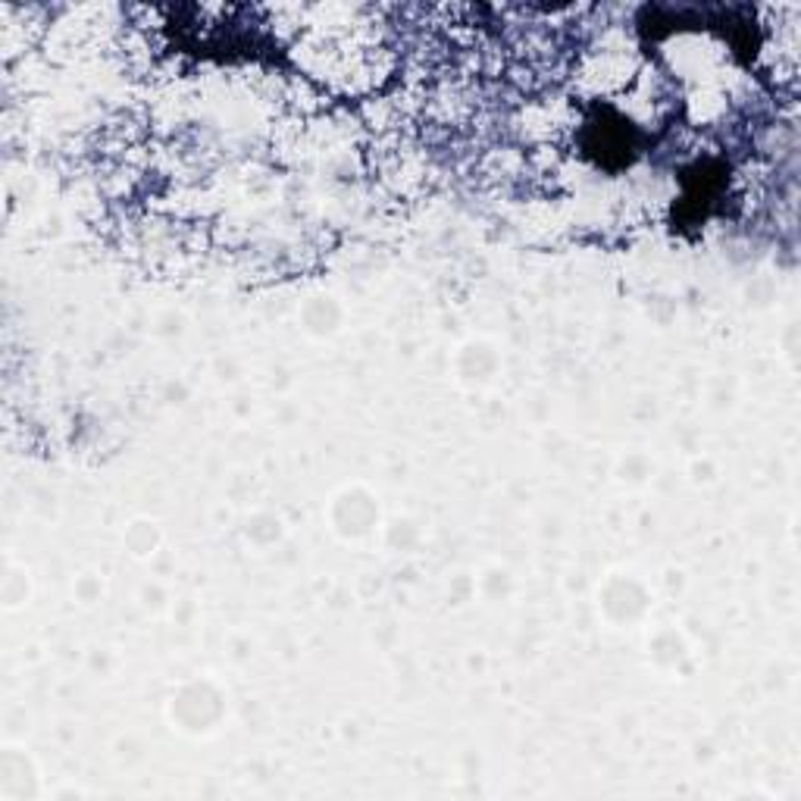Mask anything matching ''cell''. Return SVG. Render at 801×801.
I'll use <instances>...</instances> for the list:
<instances>
[{"label":"cell","mask_w":801,"mask_h":801,"mask_svg":"<svg viewBox=\"0 0 801 801\" xmlns=\"http://www.w3.org/2000/svg\"><path fill=\"white\" fill-rule=\"evenodd\" d=\"M379 517V507H376V501L370 495H357V492H345L342 498H335V529L338 533H345L348 529V523H354L351 526V539H357V536H363V533H370V526L376 523Z\"/></svg>","instance_id":"cell-1"}]
</instances>
